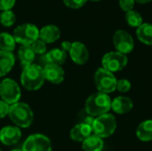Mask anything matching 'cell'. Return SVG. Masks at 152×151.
I'll return each instance as SVG.
<instances>
[{
    "mask_svg": "<svg viewBox=\"0 0 152 151\" xmlns=\"http://www.w3.org/2000/svg\"><path fill=\"white\" fill-rule=\"evenodd\" d=\"M111 101L109 94L100 92L94 93L86 101L85 111L94 117L109 113L111 109Z\"/></svg>",
    "mask_w": 152,
    "mask_h": 151,
    "instance_id": "obj_1",
    "label": "cell"
},
{
    "mask_svg": "<svg viewBox=\"0 0 152 151\" xmlns=\"http://www.w3.org/2000/svg\"><path fill=\"white\" fill-rule=\"evenodd\" d=\"M45 81L44 69L41 66L33 63L23 68L20 75V83L26 90L37 91L43 86Z\"/></svg>",
    "mask_w": 152,
    "mask_h": 151,
    "instance_id": "obj_2",
    "label": "cell"
},
{
    "mask_svg": "<svg viewBox=\"0 0 152 151\" xmlns=\"http://www.w3.org/2000/svg\"><path fill=\"white\" fill-rule=\"evenodd\" d=\"M8 116L17 127L28 128L34 121V113L31 108L24 102L18 101L11 105Z\"/></svg>",
    "mask_w": 152,
    "mask_h": 151,
    "instance_id": "obj_3",
    "label": "cell"
},
{
    "mask_svg": "<svg viewBox=\"0 0 152 151\" xmlns=\"http://www.w3.org/2000/svg\"><path fill=\"white\" fill-rule=\"evenodd\" d=\"M93 133L102 139L110 137L117 129V120L114 115L106 113L94 118L92 125Z\"/></svg>",
    "mask_w": 152,
    "mask_h": 151,
    "instance_id": "obj_4",
    "label": "cell"
},
{
    "mask_svg": "<svg viewBox=\"0 0 152 151\" xmlns=\"http://www.w3.org/2000/svg\"><path fill=\"white\" fill-rule=\"evenodd\" d=\"M12 36L20 45H31L39 38V29L35 24L23 23L14 28Z\"/></svg>",
    "mask_w": 152,
    "mask_h": 151,
    "instance_id": "obj_5",
    "label": "cell"
},
{
    "mask_svg": "<svg viewBox=\"0 0 152 151\" xmlns=\"http://www.w3.org/2000/svg\"><path fill=\"white\" fill-rule=\"evenodd\" d=\"M117 83L118 79L114 73L103 68H99L94 73V84L100 93L109 94L115 92L117 90Z\"/></svg>",
    "mask_w": 152,
    "mask_h": 151,
    "instance_id": "obj_6",
    "label": "cell"
},
{
    "mask_svg": "<svg viewBox=\"0 0 152 151\" xmlns=\"http://www.w3.org/2000/svg\"><path fill=\"white\" fill-rule=\"evenodd\" d=\"M21 92L19 85L12 78H4L0 84V97L8 105L18 102L20 99Z\"/></svg>",
    "mask_w": 152,
    "mask_h": 151,
    "instance_id": "obj_7",
    "label": "cell"
},
{
    "mask_svg": "<svg viewBox=\"0 0 152 151\" xmlns=\"http://www.w3.org/2000/svg\"><path fill=\"white\" fill-rule=\"evenodd\" d=\"M127 63V56L117 51L105 53L102 59V68L111 73H116L124 69Z\"/></svg>",
    "mask_w": 152,
    "mask_h": 151,
    "instance_id": "obj_8",
    "label": "cell"
},
{
    "mask_svg": "<svg viewBox=\"0 0 152 151\" xmlns=\"http://www.w3.org/2000/svg\"><path fill=\"white\" fill-rule=\"evenodd\" d=\"M22 151H52V142L48 137L41 133L28 136L22 145Z\"/></svg>",
    "mask_w": 152,
    "mask_h": 151,
    "instance_id": "obj_9",
    "label": "cell"
},
{
    "mask_svg": "<svg viewBox=\"0 0 152 151\" xmlns=\"http://www.w3.org/2000/svg\"><path fill=\"white\" fill-rule=\"evenodd\" d=\"M113 44L117 52L123 54H128L134 48V41L133 36L124 29H118L113 35Z\"/></svg>",
    "mask_w": 152,
    "mask_h": 151,
    "instance_id": "obj_10",
    "label": "cell"
},
{
    "mask_svg": "<svg viewBox=\"0 0 152 151\" xmlns=\"http://www.w3.org/2000/svg\"><path fill=\"white\" fill-rule=\"evenodd\" d=\"M71 60L77 65H84L89 60V51L81 42H73L69 52Z\"/></svg>",
    "mask_w": 152,
    "mask_h": 151,
    "instance_id": "obj_11",
    "label": "cell"
},
{
    "mask_svg": "<svg viewBox=\"0 0 152 151\" xmlns=\"http://www.w3.org/2000/svg\"><path fill=\"white\" fill-rule=\"evenodd\" d=\"M21 131L17 126L7 125L0 131V142L5 146H12L20 142Z\"/></svg>",
    "mask_w": 152,
    "mask_h": 151,
    "instance_id": "obj_12",
    "label": "cell"
},
{
    "mask_svg": "<svg viewBox=\"0 0 152 151\" xmlns=\"http://www.w3.org/2000/svg\"><path fill=\"white\" fill-rule=\"evenodd\" d=\"M43 69H44V75H45V80L55 85H58L63 82L65 72H64V69L60 65L47 63L45 65Z\"/></svg>",
    "mask_w": 152,
    "mask_h": 151,
    "instance_id": "obj_13",
    "label": "cell"
},
{
    "mask_svg": "<svg viewBox=\"0 0 152 151\" xmlns=\"http://www.w3.org/2000/svg\"><path fill=\"white\" fill-rule=\"evenodd\" d=\"M133 108L134 102L127 96H118L111 101V109L118 115L129 113Z\"/></svg>",
    "mask_w": 152,
    "mask_h": 151,
    "instance_id": "obj_14",
    "label": "cell"
},
{
    "mask_svg": "<svg viewBox=\"0 0 152 151\" xmlns=\"http://www.w3.org/2000/svg\"><path fill=\"white\" fill-rule=\"evenodd\" d=\"M92 134H93L92 126L84 123H79L76 125L69 132V137L71 138V140L77 142H83L86 139H87Z\"/></svg>",
    "mask_w": 152,
    "mask_h": 151,
    "instance_id": "obj_15",
    "label": "cell"
},
{
    "mask_svg": "<svg viewBox=\"0 0 152 151\" xmlns=\"http://www.w3.org/2000/svg\"><path fill=\"white\" fill-rule=\"evenodd\" d=\"M61 37L60 28L53 24L46 25L39 29V39L45 44H52L57 41Z\"/></svg>",
    "mask_w": 152,
    "mask_h": 151,
    "instance_id": "obj_16",
    "label": "cell"
},
{
    "mask_svg": "<svg viewBox=\"0 0 152 151\" xmlns=\"http://www.w3.org/2000/svg\"><path fill=\"white\" fill-rule=\"evenodd\" d=\"M15 57L12 53L0 50V77L7 75L13 68Z\"/></svg>",
    "mask_w": 152,
    "mask_h": 151,
    "instance_id": "obj_17",
    "label": "cell"
},
{
    "mask_svg": "<svg viewBox=\"0 0 152 151\" xmlns=\"http://www.w3.org/2000/svg\"><path fill=\"white\" fill-rule=\"evenodd\" d=\"M36 53H34L31 45H20L18 51V57L22 68L33 64Z\"/></svg>",
    "mask_w": 152,
    "mask_h": 151,
    "instance_id": "obj_18",
    "label": "cell"
},
{
    "mask_svg": "<svg viewBox=\"0 0 152 151\" xmlns=\"http://www.w3.org/2000/svg\"><path fill=\"white\" fill-rule=\"evenodd\" d=\"M67 53L61 50V48H54L50 50L48 53L45 54V61L47 63L61 65L66 61Z\"/></svg>",
    "mask_w": 152,
    "mask_h": 151,
    "instance_id": "obj_19",
    "label": "cell"
},
{
    "mask_svg": "<svg viewBox=\"0 0 152 151\" xmlns=\"http://www.w3.org/2000/svg\"><path fill=\"white\" fill-rule=\"evenodd\" d=\"M136 137L142 142L152 141V119L142 121L136 128Z\"/></svg>",
    "mask_w": 152,
    "mask_h": 151,
    "instance_id": "obj_20",
    "label": "cell"
},
{
    "mask_svg": "<svg viewBox=\"0 0 152 151\" xmlns=\"http://www.w3.org/2000/svg\"><path fill=\"white\" fill-rule=\"evenodd\" d=\"M104 148L103 139L95 134H92L82 142L83 151H102Z\"/></svg>",
    "mask_w": 152,
    "mask_h": 151,
    "instance_id": "obj_21",
    "label": "cell"
},
{
    "mask_svg": "<svg viewBox=\"0 0 152 151\" xmlns=\"http://www.w3.org/2000/svg\"><path fill=\"white\" fill-rule=\"evenodd\" d=\"M136 36L140 42L146 45H152V24L142 23L136 28Z\"/></svg>",
    "mask_w": 152,
    "mask_h": 151,
    "instance_id": "obj_22",
    "label": "cell"
},
{
    "mask_svg": "<svg viewBox=\"0 0 152 151\" xmlns=\"http://www.w3.org/2000/svg\"><path fill=\"white\" fill-rule=\"evenodd\" d=\"M16 46V41L12 35L3 32L0 33V50L4 52L12 53Z\"/></svg>",
    "mask_w": 152,
    "mask_h": 151,
    "instance_id": "obj_23",
    "label": "cell"
},
{
    "mask_svg": "<svg viewBox=\"0 0 152 151\" xmlns=\"http://www.w3.org/2000/svg\"><path fill=\"white\" fill-rule=\"evenodd\" d=\"M125 19H126V21L128 24V26H130L132 28H137L143 23L142 16L137 11H134V10L126 12V15H125Z\"/></svg>",
    "mask_w": 152,
    "mask_h": 151,
    "instance_id": "obj_24",
    "label": "cell"
},
{
    "mask_svg": "<svg viewBox=\"0 0 152 151\" xmlns=\"http://www.w3.org/2000/svg\"><path fill=\"white\" fill-rule=\"evenodd\" d=\"M16 20V15L12 10L3 11L0 13V23L4 27H11Z\"/></svg>",
    "mask_w": 152,
    "mask_h": 151,
    "instance_id": "obj_25",
    "label": "cell"
},
{
    "mask_svg": "<svg viewBox=\"0 0 152 151\" xmlns=\"http://www.w3.org/2000/svg\"><path fill=\"white\" fill-rule=\"evenodd\" d=\"M131 88H132V84H131V82L128 79L122 78V79L118 80V83H117V90L119 93H128L131 90Z\"/></svg>",
    "mask_w": 152,
    "mask_h": 151,
    "instance_id": "obj_26",
    "label": "cell"
},
{
    "mask_svg": "<svg viewBox=\"0 0 152 151\" xmlns=\"http://www.w3.org/2000/svg\"><path fill=\"white\" fill-rule=\"evenodd\" d=\"M31 47L36 54H45L47 49L46 44L39 38L31 44Z\"/></svg>",
    "mask_w": 152,
    "mask_h": 151,
    "instance_id": "obj_27",
    "label": "cell"
},
{
    "mask_svg": "<svg viewBox=\"0 0 152 151\" xmlns=\"http://www.w3.org/2000/svg\"><path fill=\"white\" fill-rule=\"evenodd\" d=\"M87 0H63L64 4L71 9H78L83 7Z\"/></svg>",
    "mask_w": 152,
    "mask_h": 151,
    "instance_id": "obj_28",
    "label": "cell"
},
{
    "mask_svg": "<svg viewBox=\"0 0 152 151\" xmlns=\"http://www.w3.org/2000/svg\"><path fill=\"white\" fill-rule=\"evenodd\" d=\"M135 1L134 0H119V6L124 12H129L134 10Z\"/></svg>",
    "mask_w": 152,
    "mask_h": 151,
    "instance_id": "obj_29",
    "label": "cell"
},
{
    "mask_svg": "<svg viewBox=\"0 0 152 151\" xmlns=\"http://www.w3.org/2000/svg\"><path fill=\"white\" fill-rule=\"evenodd\" d=\"M15 3L16 0H0V10L2 12L12 10L15 5Z\"/></svg>",
    "mask_w": 152,
    "mask_h": 151,
    "instance_id": "obj_30",
    "label": "cell"
},
{
    "mask_svg": "<svg viewBox=\"0 0 152 151\" xmlns=\"http://www.w3.org/2000/svg\"><path fill=\"white\" fill-rule=\"evenodd\" d=\"M9 109H10V105H8L3 101H0V119L8 116Z\"/></svg>",
    "mask_w": 152,
    "mask_h": 151,
    "instance_id": "obj_31",
    "label": "cell"
},
{
    "mask_svg": "<svg viewBox=\"0 0 152 151\" xmlns=\"http://www.w3.org/2000/svg\"><path fill=\"white\" fill-rule=\"evenodd\" d=\"M71 44H72V43L69 42V41H63V42L61 44V49L63 50V51L66 52V53H69V50H70Z\"/></svg>",
    "mask_w": 152,
    "mask_h": 151,
    "instance_id": "obj_32",
    "label": "cell"
},
{
    "mask_svg": "<svg viewBox=\"0 0 152 151\" xmlns=\"http://www.w3.org/2000/svg\"><path fill=\"white\" fill-rule=\"evenodd\" d=\"M134 1H135V3H139V4H148V3L151 2L152 0H134Z\"/></svg>",
    "mask_w": 152,
    "mask_h": 151,
    "instance_id": "obj_33",
    "label": "cell"
},
{
    "mask_svg": "<svg viewBox=\"0 0 152 151\" xmlns=\"http://www.w3.org/2000/svg\"><path fill=\"white\" fill-rule=\"evenodd\" d=\"M90 1H93V2H99V1H102V0H90Z\"/></svg>",
    "mask_w": 152,
    "mask_h": 151,
    "instance_id": "obj_34",
    "label": "cell"
},
{
    "mask_svg": "<svg viewBox=\"0 0 152 151\" xmlns=\"http://www.w3.org/2000/svg\"><path fill=\"white\" fill-rule=\"evenodd\" d=\"M11 151H22L21 150H12Z\"/></svg>",
    "mask_w": 152,
    "mask_h": 151,
    "instance_id": "obj_35",
    "label": "cell"
},
{
    "mask_svg": "<svg viewBox=\"0 0 152 151\" xmlns=\"http://www.w3.org/2000/svg\"><path fill=\"white\" fill-rule=\"evenodd\" d=\"M0 84H1V81H0Z\"/></svg>",
    "mask_w": 152,
    "mask_h": 151,
    "instance_id": "obj_36",
    "label": "cell"
},
{
    "mask_svg": "<svg viewBox=\"0 0 152 151\" xmlns=\"http://www.w3.org/2000/svg\"><path fill=\"white\" fill-rule=\"evenodd\" d=\"M0 151H2V150H0Z\"/></svg>",
    "mask_w": 152,
    "mask_h": 151,
    "instance_id": "obj_37",
    "label": "cell"
}]
</instances>
